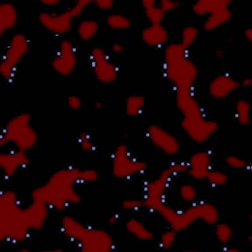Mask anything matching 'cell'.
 Masks as SVG:
<instances>
[{"mask_svg": "<svg viewBox=\"0 0 252 252\" xmlns=\"http://www.w3.org/2000/svg\"><path fill=\"white\" fill-rule=\"evenodd\" d=\"M37 135L30 126L28 114L17 115L7 123L1 138V145L13 143L18 151L31 149L37 141Z\"/></svg>", "mask_w": 252, "mask_h": 252, "instance_id": "obj_1", "label": "cell"}, {"mask_svg": "<svg viewBox=\"0 0 252 252\" xmlns=\"http://www.w3.org/2000/svg\"><path fill=\"white\" fill-rule=\"evenodd\" d=\"M28 38L22 33L14 35L10 38L0 62V74L3 79L10 80L21 61L29 50Z\"/></svg>", "mask_w": 252, "mask_h": 252, "instance_id": "obj_2", "label": "cell"}, {"mask_svg": "<svg viewBox=\"0 0 252 252\" xmlns=\"http://www.w3.org/2000/svg\"><path fill=\"white\" fill-rule=\"evenodd\" d=\"M165 74L177 90H191L198 78V70L192 61L184 57L165 63Z\"/></svg>", "mask_w": 252, "mask_h": 252, "instance_id": "obj_3", "label": "cell"}, {"mask_svg": "<svg viewBox=\"0 0 252 252\" xmlns=\"http://www.w3.org/2000/svg\"><path fill=\"white\" fill-rule=\"evenodd\" d=\"M181 126L189 138L196 143H204L218 130L216 122L207 120L201 110L184 115Z\"/></svg>", "mask_w": 252, "mask_h": 252, "instance_id": "obj_4", "label": "cell"}, {"mask_svg": "<svg viewBox=\"0 0 252 252\" xmlns=\"http://www.w3.org/2000/svg\"><path fill=\"white\" fill-rule=\"evenodd\" d=\"M92 69L96 79L102 84H111L118 76L117 67L103 48L94 47L90 53Z\"/></svg>", "mask_w": 252, "mask_h": 252, "instance_id": "obj_5", "label": "cell"}, {"mask_svg": "<svg viewBox=\"0 0 252 252\" xmlns=\"http://www.w3.org/2000/svg\"><path fill=\"white\" fill-rule=\"evenodd\" d=\"M77 62V53L74 44L69 40H64L61 41L50 64L55 72L66 76L72 74Z\"/></svg>", "mask_w": 252, "mask_h": 252, "instance_id": "obj_6", "label": "cell"}, {"mask_svg": "<svg viewBox=\"0 0 252 252\" xmlns=\"http://www.w3.org/2000/svg\"><path fill=\"white\" fill-rule=\"evenodd\" d=\"M75 19L69 8L61 13L42 12L38 15L40 24L48 31L54 34H65L71 30Z\"/></svg>", "mask_w": 252, "mask_h": 252, "instance_id": "obj_7", "label": "cell"}, {"mask_svg": "<svg viewBox=\"0 0 252 252\" xmlns=\"http://www.w3.org/2000/svg\"><path fill=\"white\" fill-rule=\"evenodd\" d=\"M114 166L117 175L124 177L140 172L145 169L146 164L133 158L128 148L124 145H120L114 154Z\"/></svg>", "mask_w": 252, "mask_h": 252, "instance_id": "obj_8", "label": "cell"}, {"mask_svg": "<svg viewBox=\"0 0 252 252\" xmlns=\"http://www.w3.org/2000/svg\"><path fill=\"white\" fill-rule=\"evenodd\" d=\"M151 143L167 155H175L180 151V143L175 136L161 127L153 125L148 128Z\"/></svg>", "mask_w": 252, "mask_h": 252, "instance_id": "obj_9", "label": "cell"}, {"mask_svg": "<svg viewBox=\"0 0 252 252\" xmlns=\"http://www.w3.org/2000/svg\"><path fill=\"white\" fill-rule=\"evenodd\" d=\"M211 166V158L206 151H198L192 154L187 163V173L196 180H205L208 175Z\"/></svg>", "mask_w": 252, "mask_h": 252, "instance_id": "obj_10", "label": "cell"}, {"mask_svg": "<svg viewBox=\"0 0 252 252\" xmlns=\"http://www.w3.org/2000/svg\"><path fill=\"white\" fill-rule=\"evenodd\" d=\"M241 84L231 76L222 74L214 78L209 85V92L215 99H224L239 88Z\"/></svg>", "mask_w": 252, "mask_h": 252, "instance_id": "obj_11", "label": "cell"}, {"mask_svg": "<svg viewBox=\"0 0 252 252\" xmlns=\"http://www.w3.org/2000/svg\"><path fill=\"white\" fill-rule=\"evenodd\" d=\"M141 38L142 41L149 46H161L167 41V30L161 24L150 25L142 30Z\"/></svg>", "mask_w": 252, "mask_h": 252, "instance_id": "obj_12", "label": "cell"}, {"mask_svg": "<svg viewBox=\"0 0 252 252\" xmlns=\"http://www.w3.org/2000/svg\"><path fill=\"white\" fill-rule=\"evenodd\" d=\"M18 23V11L13 4L3 2L0 4V36H2L15 27Z\"/></svg>", "mask_w": 252, "mask_h": 252, "instance_id": "obj_13", "label": "cell"}, {"mask_svg": "<svg viewBox=\"0 0 252 252\" xmlns=\"http://www.w3.org/2000/svg\"><path fill=\"white\" fill-rule=\"evenodd\" d=\"M229 1H212V0H201L193 4L192 10L198 15H211L215 12L229 7Z\"/></svg>", "mask_w": 252, "mask_h": 252, "instance_id": "obj_14", "label": "cell"}, {"mask_svg": "<svg viewBox=\"0 0 252 252\" xmlns=\"http://www.w3.org/2000/svg\"><path fill=\"white\" fill-rule=\"evenodd\" d=\"M142 7L143 8L146 18L150 23L151 25H160L164 19L166 13L154 0H145L142 1Z\"/></svg>", "mask_w": 252, "mask_h": 252, "instance_id": "obj_15", "label": "cell"}, {"mask_svg": "<svg viewBox=\"0 0 252 252\" xmlns=\"http://www.w3.org/2000/svg\"><path fill=\"white\" fill-rule=\"evenodd\" d=\"M230 18H231V13L229 10V7L222 9L207 16V19L205 21L203 27L207 31L215 30L229 22Z\"/></svg>", "mask_w": 252, "mask_h": 252, "instance_id": "obj_16", "label": "cell"}, {"mask_svg": "<svg viewBox=\"0 0 252 252\" xmlns=\"http://www.w3.org/2000/svg\"><path fill=\"white\" fill-rule=\"evenodd\" d=\"M98 23L94 20L87 19L81 21L77 27L78 36L84 41L92 39L98 33Z\"/></svg>", "mask_w": 252, "mask_h": 252, "instance_id": "obj_17", "label": "cell"}, {"mask_svg": "<svg viewBox=\"0 0 252 252\" xmlns=\"http://www.w3.org/2000/svg\"><path fill=\"white\" fill-rule=\"evenodd\" d=\"M145 105V99L143 96H129L126 100V115L131 117L138 115L143 109Z\"/></svg>", "mask_w": 252, "mask_h": 252, "instance_id": "obj_18", "label": "cell"}, {"mask_svg": "<svg viewBox=\"0 0 252 252\" xmlns=\"http://www.w3.org/2000/svg\"><path fill=\"white\" fill-rule=\"evenodd\" d=\"M106 23L114 30H126L131 27V21L121 14H111L107 18Z\"/></svg>", "mask_w": 252, "mask_h": 252, "instance_id": "obj_19", "label": "cell"}, {"mask_svg": "<svg viewBox=\"0 0 252 252\" xmlns=\"http://www.w3.org/2000/svg\"><path fill=\"white\" fill-rule=\"evenodd\" d=\"M251 105L246 100H239L236 104V117L239 124L247 126L250 122Z\"/></svg>", "mask_w": 252, "mask_h": 252, "instance_id": "obj_20", "label": "cell"}, {"mask_svg": "<svg viewBox=\"0 0 252 252\" xmlns=\"http://www.w3.org/2000/svg\"><path fill=\"white\" fill-rule=\"evenodd\" d=\"M199 31L196 27L189 26L183 29L182 33L181 45L187 49L192 45L198 38Z\"/></svg>", "mask_w": 252, "mask_h": 252, "instance_id": "obj_21", "label": "cell"}, {"mask_svg": "<svg viewBox=\"0 0 252 252\" xmlns=\"http://www.w3.org/2000/svg\"><path fill=\"white\" fill-rule=\"evenodd\" d=\"M215 236L218 241L222 244H227L231 238V228L227 224H218L215 228Z\"/></svg>", "mask_w": 252, "mask_h": 252, "instance_id": "obj_22", "label": "cell"}, {"mask_svg": "<svg viewBox=\"0 0 252 252\" xmlns=\"http://www.w3.org/2000/svg\"><path fill=\"white\" fill-rule=\"evenodd\" d=\"M128 228L131 233H134L137 237L142 239H151L152 234L142 224L137 221H131L128 224Z\"/></svg>", "mask_w": 252, "mask_h": 252, "instance_id": "obj_23", "label": "cell"}, {"mask_svg": "<svg viewBox=\"0 0 252 252\" xmlns=\"http://www.w3.org/2000/svg\"><path fill=\"white\" fill-rule=\"evenodd\" d=\"M180 197L186 203H194L197 198L196 189L189 184H184L180 186Z\"/></svg>", "mask_w": 252, "mask_h": 252, "instance_id": "obj_24", "label": "cell"}, {"mask_svg": "<svg viewBox=\"0 0 252 252\" xmlns=\"http://www.w3.org/2000/svg\"><path fill=\"white\" fill-rule=\"evenodd\" d=\"M206 180L211 185L218 187V186L224 185L227 183L228 177L226 174L221 171L212 170L211 169L206 177Z\"/></svg>", "mask_w": 252, "mask_h": 252, "instance_id": "obj_25", "label": "cell"}, {"mask_svg": "<svg viewBox=\"0 0 252 252\" xmlns=\"http://www.w3.org/2000/svg\"><path fill=\"white\" fill-rule=\"evenodd\" d=\"M94 1L92 0H78L72 7H70L69 10L74 18H77L84 13L85 10L90 4H92Z\"/></svg>", "mask_w": 252, "mask_h": 252, "instance_id": "obj_26", "label": "cell"}, {"mask_svg": "<svg viewBox=\"0 0 252 252\" xmlns=\"http://www.w3.org/2000/svg\"><path fill=\"white\" fill-rule=\"evenodd\" d=\"M226 163L230 167L234 169H244V168L251 167L252 164L245 160L239 158L236 156H229L226 159Z\"/></svg>", "mask_w": 252, "mask_h": 252, "instance_id": "obj_27", "label": "cell"}, {"mask_svg": "<svg viewBox=\"0 0 252 252\" xmlns=\"http://www.w3.org/2000/svg\"><path fill=\"white\" fill-rule=\"evenodd\" d=\"M177 232L174 230H168L165 232L161 238V242L164 248L169 249L173 245L176 240Z\"/></svg>", "mask_w": 252, "mask_h": 252, "instance_id": "obj_28", "label": "cell"}, {"mask_svg": "<svg viewBox=\"0 0 252 252\" xmlns=\"http://www.w3.org/2000/svg\"><path fill=\"white\" fill-rule=\"evenodd\" d=\"M67 104L71 109L77 111L82 106V100L77 95H71L67 99Z\"/></svg>", "mask_w": 252, "mask_h": 252, "instance_id": "obj_29", "label": "cell"}, {"mask_svg": "<svg viewBox=\"0 0 252 252\" xmlns=\"http://www.w3.org/2000/svg\"><path fill=\"white\" fill-rule=\"evenodd\" d=\"M79 138V142H80L81 145H82V148L83 149V150L88 151H91L93 149L92 141L91 139L87 134H81Z\"/></svg>", "mask_w": 252, "mask_h": 252, "instance_id": "obj_30", "label": "cell"}, {"mask_svg": "<svg viewBox=\"0 0 252 252\" xmlns=\"http://www.w3.org/2000/svg\"><path fill=\"white\" fill-rule=\"evenodd\" d=\"M158 4L165 13H169V12L175 10L177 6V2L170 1V0H162V1H160Z\"/></svg>", "mask_w": 252, "mask_h": 252, "instance_id": "obj_31", "label": "cell"}, {"mask_svg": "<svg viewBox=\"0 0 252 252\" xmlns=\"http://www.w3.org/2000/svg\"><path fill=\"white\" fill-rule=\"evenodd\" d=\"M94 2L97 8L103 11L111 10L114 5V1L112 0H95Z\"/></svg>", "mask_w": 252, "mask_h": 252, "instance_id": "obj_32", "label": "cell"}, {"mask_svg": "<svg viewBox=\"0 0 252 252\" xmlns=\"http://www.w3.org/2000/svg\"><path fill=\"white\" fill-rule=\"evenodd\" d=\"M40 1L47 7H53L61 2L60 0H41Z\"/></svg>", "mask_w": 252, "mask_h": 252, "instance_id": "obj_33", "label": "cell"}, {"mask_svg": "<svg viewBox=\"0 0 252 252\" xmlns=\"http://www.w3.org/2000/svg\"><path fill=\"white\" fill-rule=\"evenodd\" d=\"M112 50L114 53H120L124 50V47L123 46L122 44H118V43H115L112 45Z\"/></svg>", "mask_w": 252, "mask_h": 252, "instance_id": "obj_34", "label": "cell"}, {"mask_svg": "<svg viewBox=\"0 0 252 252\" xmlns=\"http://www.w3.org/2000/svg\"><path fill=\"white\" fill-rule=\"evenodd\" d=\"M244 36L252 44V28H248L244 32Z\"/></svg>", "mask_w": 252, "mask_h": 252, "instance_id": "obj_35", "label": "cell"}, {"mask_svg": "<svg viewBox=\"0 0 252 252\" xmlns=\"http://www.w3.org/2000/svg\"><path fill=\"white\" fill-rule=\"evenodd\" d=\"M241 86L244 87V88H249V87L252 86V79L250 78H247L244 79L241 84Z\"/></svg>", "mask_w": 252, "mask_h": 252, "instance_id": "obj_36", "label": "cell"}, {"mask_svg": "<svg viewBox=\"0 0 252 252\" xmlns=\"http://www.w3.org/2000/svg\"><path fill=\"white\" fill-rule=\"evenodd\" d=\"M221 252H239L237 249L235 248H226L224 249Z\"/></svg>", "mask_w": 252, "mask_h": 252, "instance_id": "obj_37", "label": "cell"}, {"mask_svg": "<svg viewBox=\"0 0 252 252\" xmlns=\"http://www.w3.org/2000/svg\"><path fill=\"white\" fill-rule=\"evenodd\" d=\"M102 106V104L101 103V102L100 101H96L95 102V107L97 108H100Z\"/></svg>", "mask_w": 252, "mask_h": 252, "instance_id": "obj_38", "label": "cell"}, {"mask_svg": "<svg viewBox=\"0 0 252 252\" xmlns=\"http://www.w3.org/2000/svg\"><path fill=\"white\" fill-rule=\"evenodd\" d=\"M184 252H199L195 251V250H187V251H184Z\"/></svg>", "mask_w": 252, "mask_h": 252, "instance_id": "obj_39", "label": "cell"}, {"mask_svg": "<svg viewBox=\"0 0 252 252\" xmlns=\"http://www.w3.org/2000/svg\"><path fill=\"white\" fill-rule=\"evenodd\" d=\"M250 220H251V222L252 223V215H251V217H250Z\"/></svg>", "mask_w": 252, "mask_h": 252, "instance_id": "obj_40", "label": "cell"}]
</instances>
